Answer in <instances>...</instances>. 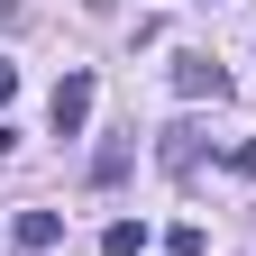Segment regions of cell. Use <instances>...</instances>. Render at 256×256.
<instances>
[{
	"mask_svg": "<svg viewBox=\"0 0 256 256\" xmlns=\"http://www.w3.org/2000/svg\"><path fill=\"white\" fill-rule=\"evenodd\" d=\"M156 165H165V174H192V165H202V128H192V119H174L165 138H156Z\"/></svg>",
	"mask_w": 256,
	"mask_h": 256,
	"instance_id": "cell-3",
	"label": "cell"
},
{
	"mask_svg": "<svg viewBox=\"0 0 256 256\" xmlns=\"http://www.w3.org/2000/svg\"><path fill=\"white\" fill-rule=\"evenodd\" d=\"M0 165H10V128H0Z\"/></svg>",
	"mask_w": 256,
	"mask_h": 256,
	"instance_id": "cell-10",
	"label": "cell"
},
{
	"mask_svg": "<svg viewBox=\"0 0 256 256\" xmlns=\"http://www.w3.org/2000/svg\"><path fill=\"white\" fill-rule=\"evenodd\" d=\"M229 174H238V183H256V138H238V146H229Z\"/></svg>",
	"mask_w": 256,
	"mask_h": 256,
	"instance_id": "cell-7",
	"label": "cell"
},
{
	"mask_svg": "<svg viewBox=\"0 0 256 256\" xmlns=\"http://www.w3.org/2000/svg\"><path fill=\"white\" fill-rule=\"evenodd\" d=\"M18 101V64H0V110H10Z\"/></svg>",
	"mask_w": 256,
	"mask_h": 256,
	"instance_id": "cell-8",
	"label": "cell"
},
{
	"mask_svg": "<svg viewBox=\"0 0 256 256\" xmlns=\"http://www.w3.org/2000/svg\"><path fill=\"white\" fill-rule=\"evenodd\" d=\"M174 92H183V101H220V92H229V64H210V55H174Z\"/></svg>",
	"mask_w": 256,
	"mask_h": 256,
	"instance_id": "cell-2",
	"label": "cell"
},
{
	"mask_svg": "<svg viewBox=\"0 0 256 256\" xmlns=\"http://www.w3.org/2000/svg\"><path fill=\"white\" fill-rule=\"evenodd\" d=\"M18 18H28V10H18V0H0V37H10V28H18Z\"/></svg>",
	"mask_w": 256,
	"mask_h": 256,
	"instance_id": "cell-9",
	"label": "cell"
},
{
	"mask_svg": "<svg viewBox=\"0 0 256 256\" xmlns=\"http://www.w3.org/2000/svg\"><path fill=\"white\" fill-rule=\"evenodd\" d=\"M101 247H110V256H138V247H146V220H110Z\"/></svg>",
	"mask_w": 256,
	"mask_h": 256,
	"instance_id": "cell-6",
	"label": "cell"
},
{
	"mask_svg": "<svg viewBox=\"0 0 256 256\" xmlns=\"http://www.w3.org/2000/svg\"><path fill=\"white\" fill-rule=\"evenodd\" d=\"M128 165H138V138H101V146H92V183H128Z\"/></svg>",
	"mask_w": 256,
	"mask_h": 256,
	"instance_id": "cell-5",
	"label": "cell"
},
{
	"mask_svg": "<svg viewBox=\"0 0 256 256\" xmlns=\"http://www.w3.org/2000/svg\"><path fill=\"white\" fill-rule=\"evenodd\" d=\"M10 238H18V256H46V247H64V220H55V210H18Z\"/></svg>",
	"mask_w": 256,
	"mask_h": 256,
	"instance_id": "cell-4",
	"label": "cell"
},
{
	"mask_svg": "<svg viewBox=\"0 0 256 256\" xmlns=\"http://www.w3.org/2000/svg\"><path fill=\"white\" fill-rule=\"evenodd\" d=\"M92 101H101V82H92V74H64V82H55V101H46V119H55V138H82V119H92Z\"/></svg>",
	"mask_w": 256,
	"mask_h": 256,
	"instance_id": "cell-1",
	"label": "cell"
}]
</instances>
